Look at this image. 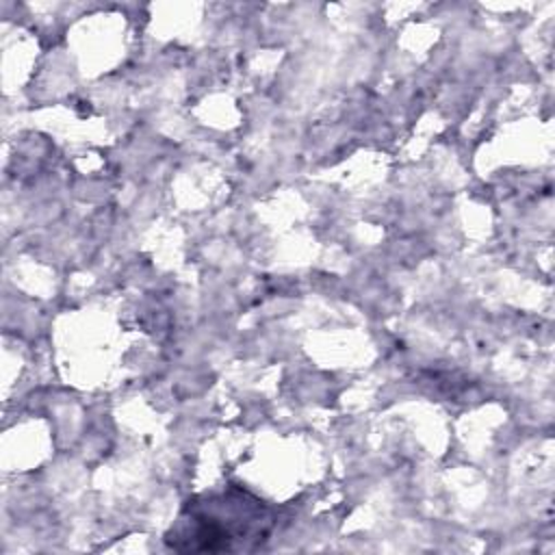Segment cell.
Here are the masks:
<instances>
[{"label": "cell", "instance_id": "6da1fadb", "mask_svg": "<svg viewBox=\"0 0 555 555\" xmlns=\"http://www.w3.org/2000/svg\"><path fill=\"white\" fill-rule=\"evenodd\" d=\"M273 512L243 488L228 486L184 503L165 533V544L180 553H221L258 548L273 529Z\"/></svg>", "mask_w": 555, "mask_h": 555}]
</instances>
